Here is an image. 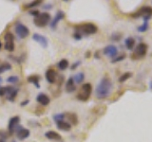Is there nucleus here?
<instances>
[{
	"label": "nucleus",
	"instance_id": "obj_1",
	"mask_svg": "<svg viewBox=\"0 0 152 142\" xmlns=\"http://www.w3.org/2000/svg\"><path fill=\"white\" fill-rule=\"evenodd\" d=\"M111 90H112V83L110 79L108 77H104L97 84L96 90H95V95H96L97 99H104L110 95Z\"/></svg>",
	"mask_w": 152,
	"mask_h": 142
},
{
	"label": "nucleus",
	"instance_id": "obj_2",
	"mask_svg": "<svg viewBox=\"0 0 152 142\" xmlns=\"http://www.w3.org/2000/svg\"><path fill=\"white\" fill-rule=\"evenodd\" d=\"M75 30L79 31L81 34H86V35H91L96 33L98 30V28L96 25H94L93 23H84L81 25H77L74 27Z\"/></svg>",
	"mask_w": 152,
	"mask_h": 142
},
{
	"label": "nucleus",
	"instance_id": "obj_3",
	"mask_svg": "<svg viewBox=\"0 0 152 142\" xmlns=\"http://www.w3.org/2000/svg\"><path fill=\"white\" fill-rule=\"evenodd\" d=\"M91 92H92V85L88 83H84L81 86L79 93L77 94V99L81 101H87L89 99Z\"/></svg>",
	"mask_w": 152,
	"mask_h": 142
},
{
	"label": "nucleus",
	"instance_id": "obj_4",
	"mask_svg": "<svg viewBox=\"0 0 152 142\" xmlns=\"http://www.w3.org/2000/svg\"><path fill=\"white\" fill-rule=\"evenodd\" d=\"M131 16L133 18L142 17L144 22H148L150 17L152 16V8L149 6H144V7H142L140 9H138L136 12L132 13Z\"/></svg>",
	"mask_w": 152,
	"mask_h": 142
},
{
	"label": "nucleus",
	"instance_id": "obj_5",
	"mask_svg": "<svg viewBox=\"0 0 152 142\" xmlns=\"http://www.w3.org/2000/svg\"><path fill=\"white\" fill-rule=\"evenodd\" d=\"M50 14L49 12H40L33 19V24L38 28H44L50 22Z\"/></svg>",
	"mask_w": 152,
	"mask_h": 142
},
{
	"label": "nucleus",
	"instance_id": "obj_6",
	"mask_svg": "<svg viewBox=\"0 0 152 142\" xmlns=\"http://www.w3.org/2000/svg\"><path fill=\"white\" fill-rule=\"evenodd\" d=\"M147 50H148V46L145 43H140L138 44L137 46L135 47L134 51L131 55V58L133 60H137V59H142L146 55Z\"/></svg>",
	"mask_w": 152,
	"mask_h": 142
},
{
	"label": "nucleus",
	"instance_id": "obj_7",
	"mask_svg": "<svg viewBox=\"0 0 152 142\" xmlns=\"http://www.w3.org/2000/svg\"><path fill=\"white\" fill-rule=\"evenodd\" d=\"M14 30H15L18 38H20V39H25L30 34V30L22 23H17L14 27Z\"/></svg>",
	"mask_w": 152,
	"mask_h": 142
},
{
	"label": "nucleus",
	"instance_id": "obj_8",
	"mask_svg": "<svg viewBox=\"0 0 152 142\" xmlns=\"http://www.w3.org/2000/svg\"><path fill=\"white\" fill-rule=\"evenodd\" d=\"M4 40H5V49L12 52L14 50V36L12 32H6L4 35Z\"/></svg>",
	"mask_w": 152,
	"mask_h": 142
},
{
	"label": "nucleus",
	"instance_id": "obj_9",
	"mask_svg": "<svg viewBox=\"0 0 152 142\" xmlns=\"http://www.w3.org/2000/svg\"><path fill=\"white\" fill-rule=\"evenodd\" d=\"M19 89L14 86H5V96L9 101L13 102L17 97Z\"/></svg>",
	"mask_w": 152,
	"mask_h": 142
},
{
	"label": "nucleus",
	"instance_id": "obj_10",
	"mask_svg": "<svg viewBox=\"0 0 152 142\" xmlns=\"http://www.w3.org/2000/svg\"><path fill=\"white\" fill-rule=\"evenodd\" d=\"M19 123H20V117L18 116L12 117L11 120H9V125H8V133L9 135H11L15 133L17 130V128L19 126Z\"/></svg>",
	"mask_w": 152,
	"mask_h": 142
},
{
	"label": "nucleus",
	"instance_id": "obj_11",
	"mask_svg": "<svg viewBox=\"0 0 152 142\" xmlns=\"http://www.w3.org/2000/svg\"><path fill=\"white\" fill-rule=\"evenodd\" d=\"M32 40L38 43L43 49H47L48 46H49V40L46 36H43L39 33H33L32 34Z\"/></svg>",
	"mask_w": 152,
	"mask_h": 142
},
{
	"label": "nucleus",
	"instance_id": "obj_12",
	"mask_svg": "<svg viewBox=\"0 0 152 142\" xmlns=\"http://www.w3.org/2000/svg\"><path fill=\"white\" fill-rule=\"evenodd\" d=\"M15 135L17 139L19 140H25L26 138H28L31 135V132L28 129H26V128L22 127L21 125H19L17 130L15 131Z\"/></svg>",
	"mask_w": 152,
	"mask_h": 142
},
{
	"label": "nucleus",
	"instance_id": "obj_13",
	"mask_svg": "<svg viewBox=\"0 0 152 142\" xmlns=\"http://www.w3.org/2000/svg\"><path fill=\"white\" fill-rule=\"evenodd\" d=\"M65 18V13L63 11H58L56 12V14L54 15L53 19H51L50 22V27L52 28V30H55L56 26L58 25V23L62 20V19Z\"/></svg>",
	"mask_w": 152,
	"mask_h": 142
},
{
	"label": "nucleus",
	"instance_id": "obj_14",
	"mask_svg": "<svg viewBox=\"0 0 152 142\" xmlns=\"http://www.w3.org/2000/svg\"><path fill=\"white\" fill-rule=\"evenodd\" d=\"M103 52H104V55H107V56L110 57V58L113 59V58H115L118 54V49L114 45H108L104 47Z\"/></svg>",
	"mask_w": 152,
	"mask_h": 142
},
{
	"label": "nucleus",
	"instance_id": "obj_15",
	"mask_svg": "<svg viewBox=\"0 0 152 142\" xmlns=\"http://www.w3.org/2000/svg\"><path fill=\"white\" fill-rule=\"evenodd\" d=\"M45 77L48 83H56L57 80V72L52 68H50L46 71V74H45Z\"/></svg>",
	"mask_w": 152,
	"mask_h": 142
},
{
	"label": "nucleus",
	"instance_id": "obj_16",
	"mask_svg": "<svg viewBox=\"0 0 152 142\" xmlns=\"http://www.w3.org/2000/svg\"><path fill=\"white\" fill-rule=\"evenodd\" d=\"M65 118L68 120V122L69 124L72 125H77L78 124V117L75 113L71 112H66L65 113Z\"/></svg>",
	"mask_w": 152,
	"mask_h": 142
},
{
	"label": "nucleus",
	"instance_id": "obj_17",
	"mask_svg": "<svg viewBox=\"0 0 152 142\" xmlns=\"http://www.w3.org/2000/svg\"><path fill=\"white\" fill-rule=\"evenodd\" d=\"M36 101L41 104L43 106H47L48 104L50 102V99L49 98V96L44 93H40L38 96L36 97Z\"/></svg>",
	"mask_w": 152,
	"mask_h": 142
},
{
	"label": "nucleus",
	"instance_id": "obj_18",
	"mask_svg": "<svg viewBox=\"0 0 152 142\" xmlns=\"http://www.w3.org/2000/svg\"><path fill=\"white\" fill-rule=\"evenodd\" d=\"M40 80H41V77L39 75H37V74H32V75H30L27 78V80H28V83H32L36 88H40Z\"/></svg>",
	"mask_w": 152,
	"mask_h": 142
},
{
	"label": "nucleus",
	"instance_id": "obj_19",
	"mask_svg": "<svg viewBox=\"0 0 152 142\" xmlns=\"http://www.w3.org/2000/svg\"><path fill=\"white\" fill-rule=\"evenodd\" d=\"M66 93H73L75 90H76V86H75V83H74V80L72 79V77H69L68 79V80H66Z\"/></svg>",
	"mask_w": 152,
	"mask_h": 142
},
{
	"label": "nucleus",
	"instance_id": "obj_20",
	"mask_svg": "<svg viewBox=\"0 0 152 142\" xmlns=\"http://www.w3.org/2000/svg\"><path fill=\"white\" fill-rule=\"evenodd\" d=\"M56 127L58 130L64 131V132H69L71 129V125L68 121H65V120H61V121L56 122Z\"/></svg>",
	"mask_w": 152,
	"mask_h": 142
},
{
	"label": "nucleus",
	"instance_id": "obj_21",
	"mask_svg": "<svg viewBox=\"0 0 152 142\" xmlns=\"http://www.w3.org/2000/svg\"><path fill=\"white\" fill-rule=\"evenodd\" d=\"M45 136L50 140H62L61 135L55 131H48L45 134Z\"/></svg>",
	"mask_w": 152,
	"mask_h": 142
},
{
	"label": "nucleus",
	"instance_id": "obj_22",
	"mask_svg": "<svg viewBox=\"0 0 152 142\" xmlns=\"http://www.w3.org/2000/svg\"><path fill=\"white\" fill-rule=\"evenodd\" d=\"M125 46L127 49L129 50H133L134 49V46H135V39L132 37H127L126 41H125Z\"/></svg>",
	"mask_w": 152,
	"mask_h": 142
},
{
	"label": "nucleus",
	"instance_id": "obj_23",
	"mask_svg": "<svg viewBox=\"0 0 152 142\" xmlns=\"http://www.w3.org/2000/svg\"><path fill=\"white\" fill-rule=\"evenodd\" d=\"M69 61L66 59H62L58 62V64H57V67H58L59 70L63 71V70H66V68L69 67Z\"/></svg>",
	"mask_w": 152,
	"mask_h": 142
},
{
	"label": "nucleus",
	"instance_id": "obj_24",
	"mask_svg": "<svg viewBox=\"0 0 152 142\" xmlns=\"http://www.w3.org/2000/svg\"><path fill=\"white\" fill-rule=\"evenodd\" d=\"M72 79L75 83L80 84L81 83H83V80H85V74L83 72H78L73 76Z\"/></svg>",
	"mask_w": 152,
	"mask_h": 142
},
{
	"label": "nucleus",
	"instance_id": "obj_25",
	"mask_svg": "<svg viewBox=\"0 0 152 142\" xmlns=\"http://www.w3.org/2000/svg\"><path fill=\"white\" fill-rule=\"evenodd\" d=\"M40 4H42V1H40V0H36V1H32L31 3H28V4L24 5L23 9H31V8H34V7L39 6Z\"/></svg>",
	"mask_w": 152,
	"mask_h": 142
},
{
	"label": "nucleus",
	"instance_id": "obj_26",
	"mask_svg": "<svg viewBox=\"0 0 152 142\" xmlns=\"http://www.w3.org/2000/svg\"><path fill=\"white\" fill-rule=\"evenodd\" d=\"M131 77H132L131 72H125L120 76V78H119V83H125L126 80H128Z\"/></svg>",
	"mask_w": 152,
	"mask_h": 142
},
{
	"label": "nucleus",
	"instance_id": "obj_27",
	"mask_svg": "<svg viewBox=\"0 0 152 142\" xmlns=\"http://www.w3.org/2000/svg\"><path fill=\"white\" fill-rule=\"evenodd\" d=\"M12 69V64L9 63H3L1 65H0V74H2L4 72H6L8 70Z\"/></svg>",
	"mask_w": 152,
	"mask_h": 142
},
{
	"label": "nucleus",
	"instance_id": "obj_28",
	"mask_svg": "<svg viewBox=\"0 0 152 142\" xmlns=\"http://www.w3.org/2000/svg\"><path fill=\"white\" fill-rule=\"evenodd\" d=\"M7 83H12V84H15L19 82V77L15 75H12V76H10V77L7 78Z\"/></svg>",
	"mask_w": 152,
	"mask_h": 142
},
{
	"label": "nucleus",
	"instance_id": "obj_29",
	"mask_svg": "<svg viewBox=\"0 0 152 142\" xmlns=\"http://www.w3.org/2000/svg\"><path fill=\"white\" fill-rule=\"evenodd\" d=\"M64 120H65V113H58V114L53 115V120L55 122H58V121Z\"/></svg>",
	"mask_w": 152,
	"mask_h": 142
},
{
	"label": "nucleus",
	"instance_id": "obj_30",
	"mask_svg": "<svg viewBox=\"0 0 152 142\" xmlns=\"http://www.w3.org/2000/svg\"><path fill=\"white\" fill-rule=\"evenodd\" d=\"M9 136H10V135L8 132L3 131V130L0 131V142H6Z\"/></svg>",
	"mask_w": 152,
	"mask_h": 142
},
{
	"label": "nucleus",
	"instance_id": "obj_31",
	"mask_svg": "<svg viewBox=\"0 0 152 142\" xmlns=\"http://www.w3.org/2000/svg\"><path fill=\"white\" fill-rule=\"evenodd\" d=\"M147 28H148V22H144V24H142V26L138 27L137 30L139 32H145L147 30Z\"/></svg>",
	"mask_w": 152,
	"mask_h": 142
},
{
	"label": "nucleus",
	"instance_id": "obj_32",
	"mask_svg": "<svg viewBox=\"0 0 152 142\" xmlns=\"http://www.w3.org/2000/svg\"><path fill=\"white\" fill-rule=\"evenodd\" d=\"M125 58H126V55L125 54H123V55H120V56H116L115 58H113L112 60H111V63H118V62H121V61H123V60H125Z\"/></svg>",
	"mask_w": 152,
	"mask_h": 142
},
{
	"label": "nucleus",
	"instance_id": "obj_33",
	"mask_svg": "<svg viewBox=\"0 0 152 142\" xmlns=\"http://www.w3.org/2000/svg\"><path fill=\"white\" fill-rule=\"evenodd\" d=\"M73 38L75 40H81L82 39V34H81V33L79 32V31H77V30H75V32L73 33Z\"/></svg>",
	"mask_w": 152,
	"mask_h": 142
},
{
	"label": "nucleus",
	"instance_id": "obj_34",
	"mask_svg": "<svg viewBox=\"0 0 152 142\" xmlns=\"http://www.w3.org/2000/svg\"><path fill=\"white\" fill-rule=\"evenodd\" d=\"M80 64H81V61H77V62H75V63H73V64L70 66V69H71V70H75V69L77 68Z\"/></svg>",
	"mask_w": 152,
	"mask_h": 142
},
{
	"label": "nucleus",
	"instance_id": "obj_35",
	"mask_svg": "<svg viewBox=\"0 0 152 142\" xmlns=\"http://www.w3.org/2000/svg\"><path fill=\"white\" fill-rule=\"evenodd\" d=\"M39 13L40 12H39V11H38V9H31V11L30 12V14H31V15L34 16V17H36Z\"/></svg>",
	"mask_w": 152,
	"mask_h": 142
},
{
	"label": "nucleus",
	"instance_id": "obj_36",
	"mask_svg": "<svg viewBox=\"0 0 152 142\" xmlns=\"http://www.w3.org/2000/svg\"><path fill=\"white\" fill-rule=\"evenodd\" d=\"M120 38H121V34H113V35L111 36V39L114 40V41L120 40Z\"/></svg>",
	"mask_w": 152,
	"mask_h": 142
},
{
	"label": "nucleus",
	"instance_id": "obj_37",
	"mask_svg": "<svg viewBox=\"0 0 152 142\" xmlns=\"http://www.w3.org/2000/svg\"><path fill=\"white\" fill-rule=\"evenodd\" d=\"M52 8V5L51 4H46V5H44L43 6V9H50Z\"/></svg>",
	"mask_w": 152,
	"mask_h": 142
},
{
	"label": "nucleus",
	"instance_id": "obj_38",
	"mask_svg": "<svg viewBox=\"0 0 152 142\" xmlns=\"http://www.w3.org/2000/svg\"><path fill=\"white\" fill-rule=\"evenodd\" d=\"M28 102H30V101H28V99H26V101H24L23 102L20 103V105L21 106H25V105H27V104H28Z\"/></svg>",
	"mask_w": 152,
	"mask_h": 142
},
{
	"label": "nucleus",
	"instance_id": "obj_39",
	"mask_svg": "<svg viewBox=\"0 0 152 142\" xmlns=\"http://www.w3.org/2000/svg\"><path fill=\"white\" fill-rule=\"evenodd\" d=\"M90 55H91V52H90V51H87V52H86V54H85V57H86V58H89Z\"/></svg>",
	"mask_w": 152,
	"mask_h": 142
},
{
	"label": "nucleus",
	"instance_id": "obj_40",
	"mask_svg": "<svg viewBox=\"0 0 152 142\" xmlns=\"http://www.w3.org/2000/svg\"><path fill=\"white\" fill-rule=\"evenodd\" d=\"M94 56H95V58H97V59H99L100 57H99V51H97V52H95V54H94Z\"/></svg>",
	"mask_w": 152,
	"mask_h": 142
},
{
	"label": "nucleus",
	"instance_id": "obj_41",
	"mask_svg": "<svg viewBox=\"0 0 152 142\" xmlns=\"http://www.w3.org/2000/svg\"><path fill=\"white\" fill-rule=\"evenodd\" d=\"M149 87H150V89L152 90V80L150 82V83H149Z\"/></svg>",
	"mask_w": 152,
	"mask_h": 142
},
{
	"label": "nucleus",
	"instance_id": "obj_42",
	"mask_svg": "<svg viewBox=\"0 0 152 142\" xmlns=\"http://www.w3.org/2000/svg\"><path fill=\"white\" fill-rule=\"evenodd\" d=\"M1 47H2V44H1V42H0V50H1Z\"/></svg>",
	"mask_w": 152,
	"mask_h": 142
},
{
	"label": "nucleus",
	"instance_id": "obj_43",
	"mask_svg": "<svg viewBox=\"0 0 152 142\" xmlns=\"http://www.w3.org/2000/svg\"><path fill=\"white\" fill-rule=\"evenodd\" d=\"M2 83V78L0 77V83Z\"/></svg>",
	"mask_w": 152,
	"mask_h": 142
},
{
	"label": "nucleus",
	"instance_id": "obj_44",
	"mask_svg": "<svg viewBox=\"0 0 152 142\" xmlns=\"http://www.w3.org/2000/svg\"><path fill=\"white\" fill-rule=\"evenodd\" d=\"M12 142H16V141H15V140H12Z\"/></svg>",
	"mask_w": 152,
	"mask_h": 142
},
{
	"label": "nucleus",
	"instance_id": "obj_45",
	"mask_svg": "<svg viewBox=\"0 0 152 142\" xmlns=\"http://www.w3.org/2000/svg\"><path fill=\"white\" fill-rule=\"evenodd\" d=\"M0 87H1V86H0Z\"/></svg>",
	"mask_w": 152,
	"mask_h": 142
}]
</instances>
